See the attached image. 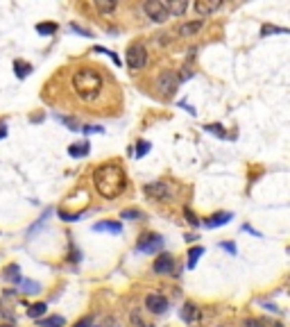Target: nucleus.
I'll return each instance as SVG.
<instances>
[{"label": "nucleus", "instance_id": "obj_1", "mask_svg": "<svg viewBox=\"0 0 290 327\" xmlns=\"http://www.w3.org/2000/svg\"><path fill=\"white\" fill-rule=\"evenodd\" d=\"M93 187L104 200H116L127 189V175L116 161H104L93 171Z\"/></svg>", "mask_w": 290, "mask_h": 327}, {"label": "nucleus", "instance_id": "obj_2", "mask_svg": "<svg viewBox=\"0 0 290 327\" xmlns=\"http://www.w3.org/2000/svg\"><path fill=\"white\" fill-rule=\"evenodd\" d=\"M102 75L97 73L96 68H80L75 70L73 75V89H75V96L80 98L82 102L91 105L100 98L102 93Z\"/></svg>", "mask_w": 290, "mask_h": 327}, {"label": "nucleus", "instance_id": "obj_3", "mask_svg": "<svg viewBox=\"0 0 290 327\" xmlns=\"http://www.w3.org/2000/svg\"><path fill=\"white\" fill-rule=\"evenodd\" d=\"M156 91L161 93V96L170 98L172 93L177 91V86H179V77L175 70H161L159 75H156Z\"/></svg>", "mask_w": 290, "mask_h": 327}, {"label": "nucleus", "instance_id": "obj_4", "mask_svg": "<svg viewBox=\"0 0 290 327\" xmlns=\"http://www.w3.org/2000/svg\"><path fill=\"white\" fill-rule=\"evenodd\" d=\"M125 62L132 70H139L147 64V48L143 43H132L127 48V55H125Z\"/></svg>", "mask_w": 290, "mask_h": 327}, {"label": "nucleus", "instance_id": "obj_5", "mask_svg": "<svg viewBox=\"0 0 290 327\" xmlns=\"http://www.w3.org/2000/svg\"><path fill=\"white\" fill-rule=\"evenodd\" d=\"M143 11L154 23H166L168 18H170V14H168L166 7H163V0H147L143 5Z\"/></svg>", "mask_w": 290, "mask_h": 327}, {"label": "nucleus", "instance_id": "obj_6", "mask_svg": "<svg viewBox=\"0 0 290 327\" xmlns=\"http://www.w3.org/2000/svg\"><path fill=\"white\" fill-rule=\"evenodd\" d=\"M163 248V236L161 234H143L136 243V250L139 252H145V255H150V252H156Z\"/></svg>", "mask_w": 290, "mask_h": 327}, {"label": "nucleus", "instance_id": "obj_7", "mask_svg": "<svg viewBox=\"0 0 290 327\" xmlns=\"http://www.w3.org/2000/svg\"><path fill=\"white\" fill-rule=\"evenodd\" d=\"M143 193L150 196L152 200H170L172 198V191L168 187V182H152L147 187H143Z\"/></svg>", "mask_w": 290, "mask_h": 327}, {"label": "nucleus", "instance_id": "obj_8", "mask_svg": "<svg viewBox=\"0 0 290 327\" xmlns=\"http://www.w3.org/2000/svg\"><path fill=\"white\" fill-rule=\"evenodd\" d=\"M152 270H154L156 275H170L172 270H175V259H172V255H159V257L154 259V263H152Z\"/></svg>", "mask_w": 290, "mask_h": 327}, {"label": "nucleus", "instance_id": "obj_9", "mask_svg": "<svg viewBox=\"0 0 290 327\" xmlns=\"http://www.w3.org/2000/svg\"><path fill=\"white\" fill-rule=\"evenodd\" d=\"M145 307L152 311V314H166L168 309V300L161 293H147L145 295Z\"/></svg>", "mask_w": 290, "mask_h": 327}, {"label": "nucleus", "instance_id": "obj_10", "mask_svg": "<svg viewBox=\"0 0 290 327\" xmlns=\"http://www.w3.org/2000/svg\"><path fill=\"white\" fill-rule=\"evenodd\" d=\"M222 7V2H218V0H197L195 2V11H197V16H211L213 11H218Z\"/></svg>", "mask_w": 290, "mask_h": 327}, {"label": "nucleus", "instance_id": "obj_11", "mask_svg": "<svg viewBox=\"0 0 290 327\" xmlns=\"http://www.w3.org/2000/svg\"><path fill=\"white\" fill-rule=\"evenodd\" d=\"M179 316H182L184 323H188V325H195V323L199 321V309H197V305L188 300L186 305L182 307V314H179Z\"/></svg>", "mask_w": 290, "mask_h": 327}, {"label": "nucleus", "instance_id": "obj_12", "mask_svg": "<svg viewBox=\"0 0 290 327\" xmlns=\"http://www.w3.org/2000/svg\"><path fill=\"white\" fill-rule=\"evenodd\" d=\"M163 7L170 16H184L188 9V2L186 0H168V2H163Z\"/></svg>", "mask_w": 290, "mask_h": 327}, {"label": "nucleus", "instance_id": "obj_13", "mask_svg": "<svg viewBox=\"0 0 290 327\" xmlns=\"http://www.w3.org/2000/svg\"><path fill=\"white\" fill-rule=\"evenodd\" d=\"M93 232H109V234H120L123 232V225L118 220H100L93 225Z\"/></svg>", "mask_w": 290, "mask_h": 327}, {"label": "nucleus", "instance_id": "obj_14", "mask_svg": "<svg viewBox=\"0 0 290 327\" xmlns=\"http://www.w3.org/2000/svg\"><path fill=\"white\" fill-rule=\"evenodd\" d=\"M231 218H234V214H229V211H220V214H213L211 218H206L204 225L206 227H220V225H227Z\"/></svg>", "mask_w": 290, "mask_h": 327}, {"label": "nucleus", "instance_id": "obj_15", "mask_svg": "<svg viewBox=\"0 0 290 327\" xmlns=\"http://www.w3.org/2000/svg\"><path fill=\"white\" fill-rule=\"evenodd\" d=\"M202 27H204V21H202V18L191 21V23H182V25H179V34H182V37H193V34L199 32Z\"/></svg>", "mask_w": 290, "mask_h": 327}, {"label": "nucleus", "instance_id": "obj_16", "mask_svg": "<svg viewBox=\"0 0 290 327\" xmlns=\"http://www.w3.org/2000/svg\"><path fill=\"white\" fill-rule=\"evenodd\" d=\"M2 277L7 279V282H14V284H18L21 282V268H18V263H9L5 268V273H2Z\"/></svg>", "mask_w": 290, "mask_h": 327}, {"label": "nucleus", "instance_id": "obj_17", "mask_svg": "<svg viewBox=\"0 0 290 327\" xmlns=\"http://www.w3.org/2000/svg\"><path fill=\"white\" fill-rule=\"evenodd\" d=\"M89 152H91V145L86 143V141H82V143H73L68 148V155L70 157H86Z\"/></svg>", "mask_w": 290, "mask_h": 327}, {"label": "nucleus", "instance_id": "obj_18", "mask_svg": "<svg viewBox=\"0 0 290 327\" xmlns=\"http://www.w3.org/2000/svg\"><path fill=\"white\" fill-rule=\"evenodd\" d=\"M202 255H204V248H202V246H195V248H191V250H188V263H186L188 268L193 270L195 266H197V259L202 257Z\"/></svg>", "mask_w": 290, "mask_h": 327}, {"label": "nucleus", "instance_id": "obj_19", "mask_svg": "<svg viewBox=\"0 0 290 327\" xmlns=\"http://www.w3.org/2000/svg\"><path fill=\"white\" fill-rule=\"evenodd\" d=\"M14 70H16V77H27L30 73H32V64H27V62H23V59H16L14 62Z\"/></svg>", "mask_w": 290, "mask_h": 327}, {"label": "nucleus", "instance_id": "obj_20", "mask_svg": "<svg viewBox=\"0 0 290 327\" xmlns=\"http://www.w3.org/2000/svg\"><path fill=\"white\" fill-rule=\"evenodd\" d=\"M39 327H64L66 321L61 316H50V318H41V321H37Z\"/></svg>", "mask_w": 290, "mask_h": 327}, {"label": "nucleus", "instance_id": "obj_21", "mask_svg": "<svg viewBox=\"0 0 290 327\" xmlns=\"http://www.w3.org/2000/svg\"><path fill=\"white\" fill-rule=\"evenodd\" d=\"M96 9L102 14V16H109L116 11V2H107V0H96Z\"/></svg>", "mask_w": 290, "mask_h": 327}, {"label": "nucleus", "instance_id": "obj_22", "mask_svg": "<svg viewBox=\"0 0 290 327\" xmlns=\"http://www.w3.org/2000/svg\"><path fill=\"white\" fill-rule=\"evenodd\" d=\"M18 289L23 291V293H39V289H41V286L37 284V282H32V279H21V282H18Z\"/></svg>", "mask_w": 290, "mask_h": 327}, {"label": "nucleus", "instance_id": "obj_23", "mask_svg": "<svg viewBox=\"0 0 290 327\" xmlns=\"http://www.w3.org/2000/svg\"><path fill=\"white\" fill-rule=\"evenodd\" d=\"M46 311H48V305H46V302H37V305H32L30 309H27V316L30 318H41Z\"/></svg>", "mask_w": 290, "mask_h": 327}, {"label": "nucleus", "instance_id": "obj_24", "mask_svg": "<svg viewBox=\"0 0 290 327\" xmlns=\"http://www.w3.org/2000/svg\"><path fill=\"white\" fill-rule=\"evenodd\" d=\"M57 30H59L57 23H39V25H37V32L43 34V37H50V34H54Z\"/></svg>", "mask_w": 290, "mask_h": 327}, {"label": "nucleus", "instance_id": "obj_25", "mask_svg": "<svg viewBox=\"0 0 290 327\" xmlns=\"http://www.w3.org/2000/svg\"><path fill=\"white\" fill-rule=\"evenodd\" d=\"M288 32V30H286V27H279V25H263L261 27V37H270V34H286Z\"/></svg>", "mask_w": 290, "mask_h": 327}, {"label": "nucleus", "instance_id": "obj_26", "mask_svg": "<svg viewBox=\"0 0 290 327\" xmlns=\"http://www.w3.org/2000/svg\"><path fill=\"white\" fill-rule=\"evenodd\" d=\"M150 141H139V143H136V152H134V157L136 159H141V157H145L147 155V152H150Z\"/></svg>", "mask_w": 290, "mask_h": 327}, {"label": "nucleus", "instance_id": "obj_27", "mask_svg": "<svg viewBox=\"0 0 290 327\" xmlns=\"http://www.w3.org/2000/svg\"><path fill=\"white\" fill-rule=\"evenodd\" d=\"M73 327H96V316H84L75 323Z\"/></svg>", "mask_w": 290, "mask_h": 327}, {"label": "nucleus", "instance_id": "obj_28", "mask_svg": "<svg viewBox=\"0 0 290 327\" xmlns=\"http://www.w3.org/2000/svg\"><path fill=\"white\" fill-rule=\"evenodd\" d=\"M206 132H211V134H218V136H222V139H225L227 136V132L225 130H222V125H215V123H211V125H206Z\"/></svg>", "mask_w": 290, "mask_h": 327}, {"label": "nucleus", "instance_id": "obj_29", "mask_svg": "<svg viewBox=\"0 0 290 327\" xmlns=\"http://www.w3.org/2000/svg\"><path fill=\"white\" fill-rule=\"evenodd\" d=\"M120 218H129V220H139L143 218V214H141L139 209H125L123 214H120Z\"/></svg>", "mask_w": 290, "mask_h": 327}, {"label": "nucleus", "instance_id": "obj_30", "mask_svg": "<svg viewBox=\"0 0 290 327\" xmlns=\"http://www.w3.org/2000/svg\"><path fill=\"white\" fill-rule=\"evenodd\" d=\"M96 53H102V55H109V57H111V62L116 66H120V59L116 57V53H111V50H107V48H102V46H96Z\"/></svg>", "mask_w": 290, "mask_h": 327}, {"label": "nucleus", "instance_id": "obj_31", "mask_svg": "<svg viewBox=\"0 0 290 327\" xmlns=\"http://www.w3.org/2000/svg\"><path fill=\"white\" fill-rule=\"evenodd\" d=\"M220 248L222 250H227V252H231V255H238V246L236 243H231V241H222Z\"/></svg>", "mask_w": 290, "mask_h": 327}, {"label": "nucleus", "instance_id": "obj_32", "mask_svg": "<svg viewBox=\"0 0 290 327\" xmlns=\"http://www.w3.org/2000/svg\"><path fill=\"white\" fill-rule=\"evenodd\" d=\"M70 30H73V32H77V34H80V37H93V34L89 32V30L80 27V25H77V23H70Z\"/></svg>", "mask_w": 290, "mask_h": 327}, {"label": "nucleus", "instance_id": "obj_33", "mask_svg": "<svg viewBox=\"0 0 290 327\" xmlns=\"http://www.w3.org/2000/svg\"><path fill=\"white\" fill-rule=\"evenodd\" d=\"M184 214H186L188 223H191V225H193V227H197V225H199V220L195 218V214H193V211H191V209H188V207H186V209H184Z\"/></svg>", "mask_w": 290, "mask_h": 327}, {"label": "nucleus", "instance_id": "obj_34", "mask_svg": "<svg viewBox=\"0 0 290 327\" xmlns=\"http://www.w3.org/2000/svg\"><path fill=\"white\" fill-rule=\"evenodd\" d=\"M80 130H84V134H91V132H97V134H102V132H104V130H102V128H97V125H93V128H91V125H84V128H80Z\"/></svg>", "mask_w": 290, "mask_h": 327}, {"label": "nucleus", "instance_id": "obj_35", "mask_svg": "<svg viewBox=\"0 0 290 327\" xmlns=\"http://www.w3.org/2000/svg\"><path fill=\"white\" fill-rule=\"evenodd\" d=\"M2 327H11V325H2Z\"/></svg>", "mask_w": 290, "mask_h": 327}, {"label": "nucleus", "instance_id": "obj_36", "mask_svg": "<svg viewBox=\"0 0 290 327\" xmlns=\"http://www.w3.org/2000/svg\"><path fill=\"white\" fill-rule=\"evenodd\" d=\"M220 327H225V325H220Z\"/></svg>", "mask_w": 290, "mask_h": 327}]
</instances>
